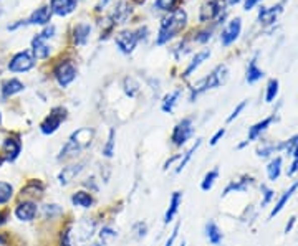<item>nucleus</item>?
<instances>
[{
    "label": "nucleus",
    "mask_w": 298,
    "mask_h": 246,
    "mask_svg": "<svg viewBox=\"0 0 298 246\" xmlns=\"http://www.w3.org/2000/svg\"><path fill=\"white\" fill-rule=\"evenodd\" d=\"M187 25V12L184 9H176L171 15L164 17L159 27V32L156 35V45L163 47V45L169 43L171 40H174L179 32H182Z\"/></svg>",
    "instance_id": "1"
},
{
    "label": "nucleus",
    "mask_w": 298,
    "mask_h": 246,
    "mask_svg": "<svg viewBox=\"0 0 298 246\" xmlns=\"http://www.w3.org/2000/svg\"><path fill=\"white\" fill-rule=\"evenodd\" d=\"M91 139H93V131H91V129L82 128V129L74 131V133L68 137L66 144L61 147V151H60L58 157H56V159H58V160L74 159L80 152H83L85 149L90 147Z\"/></svg>",
    "instance_id": "2"
},
{
    "label": "nucleus",
    "mask_w": 298,
    "mask_h": 246,
    "mask_svg": "<svg viewBox=\"0 0 298 246\" xmlns=\"http://www.w3.org/2000/svg\"><path fill=\"white\" fill-rule=\"evenodd\" d=\"M229 79V68L227 65H219L215 66L214 70L210 71V74H207L205 78H202L200 81H197L191 89V96H189V101L194 102L202 93L209 89H217L220 88L222 84H226Z\"/></svg>",
    "instance_id": "3"
},
{
    "label": "nucleus",
    "mask_w": 298,
    "mask_h": 246,
    "mask_svg": "<svg viewBox=\"0 0 298 246\" xmlns=\"http://www.w3.org/2000/svg\"><path fill=\"white\" fill-rule=\"evenodd\" d=\"M78 76V68L71 60H61L53 70V78L60 88H68Z\"/></svg>",
    "instance_id": "4"
},
{
    "label": "nucleus",
    "mask_w": 298,
    "mask_h": 246,
    "mask_svg": "<svg viewBox=\"0 0 298 246\" xmlns=\"http://www.w3.org/2000/svg\"><path fill=\"white\" fill-rule=\"evenodd\" d=\"M68 117V111L63 106H55L53 109L50 111V114L43 119L42 124H40V131L45 136H51L55 134L56 131L60 129V126L66 121Z\"/></svg>",
    "instance_id": "5"
},
{
    "label": "nucleus",
    "mask_w": 298,
    "mask_h": 246,
    "mask_svg": "<svg viewBox=\"0 0 298 246\" xmlns=\"http://www.w3.org/2000/svg\"><path fill=\"white\" fill-rule=\"evenodd\" d=\"M192 136H194L192 117H184L174 126L173 134H171V142H173V146L176 147H182Z\"/></svg>",
    "instance_id": "6"
},
{
    "label": "nucleus",
    "mask_w": 298,
    "mask_h": 246,
    "mask_svg": "<svg viewBox=\"0 0 298 246\" xmlns=\"http://www.w3.org/2000/svg\"><path fill=\"white\" fill-rule=\"evenodd\" d=\"M22 154V141L19 134H10L5 137L0 149V156L4 157L5 162H15Z\"/></svg>",
    "instance_id": "7"
},
{
    "label": "nucleus",
    "mask_w": 298,
    "mask_h": 246,
    "mask_svg": "<svg viewBox=\"0 0 298 246\" xmlns=\"http://www.w3.org/2000/svg\"><path fill=\"white\" fill-rule=\"evenodd\" d=\"M35 58H33L32 51H19L15 53L9 61V70L12 73H25L30 71L35 66Z\"/></svg>",
    "instance_id": "8"
},
{
    "label": "nucleus",
    "mask_w": 298,
    "mask_h": 246,
    "mask_svg": "<svg viewBox=\"0 0 298 246\" xmlns=\"http://www.w3.org/2000/svg\"><path fill=\"white\" fill-rule=\"evenodd\" d=\"M240 33H242V19L240 17H236L232 19L229 24L226 25V28L220 32V43L222 47H231L232 43H236Z\"/></svg>",
    "instance_id": "9"
},
{
    "label": "nucleus",
    "mask_w": 298,
    "mask_h": 246,
    "mask_svg": "<svg viewBox=\"0 0 298 246\" xmlns=\"http://www.w3.org/2000/svg\"><path fill=\"white\" fill-rule=\"evenodd\" d=\"M114 42H116V47L119 48V51L124 55H131L136 48L137 45V35L136 32H129V30H123L116 33V38H114Z\"/></svg>",
    "instance_id": "10"
},
{
    "label": "nucleus",
    "mask_w": 298,
    "mask_h": 246,
    "mask_svg": "<svg viewBox=\"0 0 298 246\" xmlns=\"http://www.w3.org/2000/svg\"><path fill=\"white\" fill-rule=\"evenodd\" d=\"M14 213L17 216V220L20 221H33L38 215V205L33 200H24V202L17 203Z\"/></svg>",
    "instance_id": "11"
},
{
    "label": "nucleus",
    "mask_w": 298,
    "mask_h": 246,
    "mask_svg": "<svg viewBox=\"0 0 298 246\" xmlns=\"http://www.w3.org/2000/svg\"><path fill=\"white\" fill-rule=\"evenodd\" d=\"M254 184H255V179L252 175H242V177H239V179H234L231 180V184L224 188L222 197H227V195H231V193L247 192Z\"/></svg>",
    "instance_id": "12"
},
{
    "label": "nucleus",
    "mask_w": 298,
    "mask_h": 246,
    "mask_svg": "<svg viewBox=\"0 0 298 246\" xmlns=\"http://www.w3.org/2000/svg\"><path fill=\"white\" fill-rule=\"evenodd\" d=\"M222 4L219 0H209V2H205L202 7H200V12H199V20L202 22H210L217 19L220 14H222Z\"/></svg>",
    "instance_id": "13"
},
{
    "label": "nucleus",
    "mask_w": 298,
    "mask_h": 246,
    "mask_svg": "<svg viewBox=\"0 0 298 246\" xmlns=\"http://www.w3.org/2000/svg\"><path fill=\"white\" fill-rule=\"evenodd\" d=\"M77 5H78V0H50L48 7L53 15L66 17L77 10Z\"/></svg>",
    "instance_id": "14"
},
{
    "label": "nucleus",
    "mask_w": 298,
    "mask_h": 246,
    "mask_svg": "<svg viewBox=\"0 0 298 246\" xmlns=\"http://www.w3.org/2000/svg\"><path fill=\"white\" fill-rule=\"evenodd\" d=\"M283 10V2H280L272 7H260L259 9V22L262 25H273L277 22L278 15Z\"/></svg>",
    "instance_id": "15"
},
{
    "label": "nucleus",
    "mask_w": 298,
    "mask_h": 246,
    "mask_svg": "<svg viewBox=\"0 0 298 246\" xmlns=\"http://www.w3.org/2000/svg\"><path fill=\"white\" fill-rule=\"evenodd\" d=\"M50 53H51V48L48 45V40L43 38L38 33V35L32 40V55H33V58H35V60H45V58H48Z\"/></svg>",
    "instance_id": "16"
},
{
    "label": "nucleus",
    "mask_w": 298,
    "mask_h": 246,
    "mask_svg": "<svg viewBox=\"0 0 298 246\" xmlns=\"http://www.w3.org/2000/svg\"><path fill=\"white\" fill-rule=\"evenodd\" d=\"M45 192V185L40 180H28L25 187H22L20 190V197L25 200H33V198H40ZM35 202V200H33Z\"/></svg>",
    "instance_id": "17"
},
{
    "label": "nucleus",
    "mask_w": 298,
    "mask_h": 246,
    "mask_svg": "<svg viewBox=\"0 0 298 246\" xmlns=\"http://www.w3.org/2000/svg\"><path fill=\"white\" fill-rule=\"evenodd\" d=\"M83 162L73 164V165H66V167L61 169V172L58 174V184L60 185H68L70 182H73L77 177L80 175V172L83 170Z\"/></svg>",
    "instance_id": "18"
},
{
    "label": "nucleus",
    "mask_w": 298,
    "mask_h": 246,
    "mask_svg": "<svg viewBox=\"0 0 298 246\" xmlns=\"http://www.w3.org/2000/svg\"><path fill=\"white\" fill-rule=\"evenodd\" d=\"M51 10L47 5H43V7L37 9L35 12L30 15V19L27 20L28 25H42V27H47L50 25V20H51Z\"/></svg>",
    "instance_id": "19"
},
{
    "label": "nucleus",
    "mask_w": 298,
    "mask_h": 246,
    "mask_svg": "<svg viewBox=\"0 0 298 246\" xmlns=\"http://www.w3.org/2000/svg\"><path fill=\"white\" fill-rule=\"evenodd\" d=\"M275 121V114H272V116H268L265 119H262V121L255 122L252 128H249V134H247V141L252 142V141H257L259 137L265 133V131L270 128L272 122Z\"/></svg>",
    "instance_id": "20"
},
{
    "label": "nucleus",
    "mask_w": 298,
    "mask_h": 246,
    "mask_svg": "<svg viewBox=\"0 0 298 246\" xmlns=\"http://www.w3.org/2000/svg\"><path fill=\"white\" fill-rule=\"evenodd\" d=\"M71 205L78 208H91L95 205V198L88 190H77L71 193Z\"/></svg>",
    "instance_id": "21"
},
{
    "label": "nucleus",
    "mask_w": 298,
    "mask_h": 246,
    "mask_svg": "<svg viewBox=\"0 0 298 246\" xmlns=\"http://www.w3.org/2000/svg\"><path fill=\"white\" fill-rule=\"evenodd\" d=\"M25 89V84L20 81V79L17 78H10L7 79V81H4L2 88H0V91H2V98L7 99V98H12V96L22 93V91Z\"/></svg>",
    "instance_id": "22"
},
{
    "label": "nucleus",
    "mask_w": 298,
    "mask_h": 246,
    "mask_svg": "<svg viewBox=\"0 0 298 246\" xmlns=\"http://www.w3.org/2000/svg\"><path fill=\"white\" fill-rule=\"evenodd\" d=\"M209 56H210L209 48H204V50L197 51V53L194 55V58L191 60V63H189V66L186 68V71L182 73V78H189L191 74H194V71H197L199 66L202 65L205 60H209Z\"/></svg>",
    "instance_id": "23"
},
{
    "label": "nucleus",
    "mask_w": 298,
    "mask_h": 246,
    "mask_svg": "<svg viewBox=\"0 0 298 246\" xmlns=\"http://www.w3.org/2000/svg\"><path fill=\"white\" fill-rule=\"evenodd\" d=\"M181 203H182V192L176 190L173 195H171L169 207H168V210H166V213H164V223H166V225H169V223L174 220V216L177 215V211H179Z\"/></svg>",
    "instance_id": "24"
},
{
    "label": "nucleus",
    "mask_w": 298,
    "mask_h": 246,
    "mask_svg": "<svg viewBox=\"0 0 298 246\" xmlns=\"http://www.w3.org/2000/svg\"><path fill=\"white\" fill-rule=\"evenodd\" d=\"M296 190H298V180L295 182V184H291V185H290V188H288V190H285V192L282 193V197L278 198V202L275 203V207L272 208L270 215H268V218L272 220L273 216H277V215L280 213V211H282V210L285 208V205L288 203V200H290L291 197H293V193H295Z\"/></svg>",
    "instance_id": "25"
},
{
    "label": "nucleus",
    "mask_w": 298,
    "mask_h": 246,
    "mask_svg": "<svg viewBox=\"0 0 298 246\" xmlns=\"http://www.w3.org/2000/svg\"><path fill=\"white\" fill-rule=\"evenodd\" d=\"M181 94H182L181 89H174V91H171V93L166 94L163 98V102H161V111L166 112V114H173L174 109H176V106L179 104Z\"/></svg>",
    "instance_id": "26"
},
{
    "label": "nucleus",
    "mask_w": 298,
    "mask_h": 246,
    "mask_svg": "<svg viewBox=\"0 0 298 246\" xmlns=\"http://www.w3.org/2000/svg\"><path fill=\"white\" fill-rule=\"evenodd\" d=\"M90 33H91V25L90 24H78L74 25L73 28V43L78 45V47H83V45H87L88 38H90Z\"/></svg>",
    "instance_id": "27"
},
{
    "label": "nucleus",
    "mask_w": 298,
    "mask_h": 246,
    "mask_svg": "<svg viewBox=\"0 0 298 246\" xmlns=\"http://www.w3.org/2000/svg\"><path fill=\"white\" fill-rule=\"evenodd\" d=\"M265 76V71L260 70L259 68V63H257V55L249 61L247 65V71H245V79H247L249 84H254L257 81H260V79Z\"/></svg>",
    "instance_id": "28"
},
{
    "label": "nucleus",
    "mask_w": 298,
    "mask_h": 246,
    "mask_svg": "<svg viewBox=\"0 0 298 246\" xmlns=\"http://www.w3.org/2000/svg\"><path fill=\"white\" fill-rule=\"evenodd\" d=\"M204 231H205V238L209 239L210 244H220L222 243L224 234H222L220 228L217 226V223L214 220H209L207 223H205Z\"/></svg>",
    "instance_id": "29"
},
{
    "label": "nucleus",
    "mask_w": 298,
    "mask_h": 246,
    "mask_svg": "<svg viewBox=\"0 0 298 246\" xmlns=\"http://www.w3.org/2000/svg\"><path fill=\"white\" fill-rule=\"evenodd\" d=\"M200 144H202V141L197 139V141H196V144H194L191 149H189L187 152L182 154L181 159H179V162H177V165H176V170H174L176 174H181L182 170L186 169V165H187L189 162H191V159H192V156H194V152H197V149L200 147Z\"/></svg>",
    "instance_id": "30"
},
{
    "label": "nucleus",
    "mask_w": 298,
    "mask_h": 246,
    "mask_svg": "<svg viewBox=\"0 0 298 246\" xmlns=\"http://www.w3.org/2000/svg\"><path fill=\"white\" fill-rule=\"evenodd\" d=\"M282 157H273L270 162L267 165V175H268V180L275 182L278 180L280 174H282Z\"/></svg>",
    "instance_id": "31"
},
{
    "label": "nucleus",
    "mask_w": 298,
    "mask_h": 246,
    "mask_svg": "<svg viewBox=\"0 0 298 246\" xmlns=\"http://www.w3.org/2000/svg\"><path fill=\"white\" fill-rule=\"evenodd\" d=\"M129 14H131V7H128V4L119 2L118 7L114 9V12H113V24H124Z\"/></svg>",
    "instance_id": "32"
},
{
    "label": "nucleus",
    "mask_w": 298,
    "mask_h": 246,
    "mask_svg": "<svg viewBox=\"0 0 298 246\" xmlns=\"http://www.w3.org/2000/svg\"><path fill=\"white\" fill-rule=\"evenodd\" d=\"M114 149H116V131L110 129V133H108L106 144L103 146V149H101V154L106 159H111L114 156Z\"/></svg>",
    "instance_id": "33"
},
{
    "label": "nucleus",
    "mask_w": 298,
    "mask_h": 246,
    "mask_svg": "<svg viewBox=\"0 0 298 246\" xmlns=\"http://www.w3.org/2000/svg\"><path fill=\"white\" fill-rule=\"evenodd\" d=\"M217 179H219V169H212V170H209V172L204 175L202 182H200V190H202V192H209V190H212V187L215 185Z\"/></svg>",
    "instance_id": "34"
},
{
    "label": "nucleus",
    "mask_w": 298,
    "mask_h": 246,
    "mask_svg": "<svg viewBox=\"0 0 298 246\" xmlns=\"http://www.w3.org/2000/svg\"><path fill=\"white\" fill-rule=\"evenodd\" d=\"M280 152V146L278 144H270V142H263L262 146L257 147V157L260 159H268L272 157L273 154Z\"/></svg>",
    "instance_id": "35"
},
{
    "label": "nucleus",
    "mask_w": 298,
    "mask_h": 246,
    "mask_svg": "<svg viewBox=\"0 0 298 246\" xmlns=\"http://www.w3.org/2000/svg\"><path fill=\"white\" fill-rule=\"evenodd\" d=\"M280 91V81L277 78H272L270 81L267 83V89H265V102H273L277 99Z\"/></svg>",
    "instance_id": "36"
},
{
    "label": "nucleus",
    "mask_w": 298,
    "mask_h": 246,
    "mask_svg": "<svg viewBox=\"0 0 298 246\" xmlns=\"http://www.w3.org/2000/svg\"><path fill=\"white\" fill-rule=\"evenodd\" d=\"M14 198V185L0 180V205H7Z\"/></svg>",
    "instance_id": "37"
},
{
    "label": "nucleus",
    "mask_w": 298,
    "mask_h": 246,
    "mask_svg": "<svg viewBox=\"0 0 298 246\" xmlns=\"http://www.w3.org/2000/svg\"><path fill=\"white\" fill-rule=\"evenodd\" d=\"M60 246H74V239H73V225H66L61 230L60 234Z\"/></svg>",
    "instance_id": "38"
},
{
    "label": "nucleus",
    "mask_w": 298,
    "mask_h": 246,
    "mask_svg": "<svg viewBox=\"0 0 298 246\" xmlns=\"http://www.w3.org/2000/svg\"><path fill=\"white\" fill-rule=\"evenodd\" d=\"M177 2L179 0H156L154 2V9L161 10V12H174Z\"/></svg>",
    "instance_id": "39"
},
{
    "label": "nucleus",
    "mask_w": 298,
    "mask_h": 246,
    "mask_svg": "<svg viewBox=\"0 0 298 246\" xmlns=\"http://www.w3.org/2000/svg\"><path fill=\"white\" fill-rule=\"evenodd\" d=\"M298 144V134H295V136H291L290 139H286V141H283V142H280V151H283L285 154H290L291 156V152H293V149H295V146Z\"/></svg>",
    "instance_id": "40"
},
{
    "label": "nucleus",
    "mask_w": 298,
    "mask_h": 246,
    "mask_svg": "<svg viewBox=\"0 0 298 246\" xmlns=\"http://www.w3.org/2000/svg\"><path fill=\"white\" fill-rule=\"evenodd\" d=\"M137 91H139V86H137V83L134 81L133 78H124V93L129 96V98H134L137 94Z\"/></svg>",
    "instance_id": "41"
},
{
    "label": "nucleus",
    "mask_w": 298,
    "mask_h": 246,
    "mask_svg": "<svg viewBox=\"0 0 298 246\" xmlns=\"http://www.w3.org/2000/svg\"><path fill=\"white\" fill-rule=\"evenodd\" d=\"M118 236V231H114L111 226H103L100 230V239L101 243H106V241H111Z\"/></svg>",
    "instance_id": "42"
},
{
    "label": "nucleus",
    "mask_w": 298,
    "mask_h": 246,
    "mask_svg": "<svg viewBox=\"0 0 298 246\" xmlns=\"http://www.w3.org/2000/svg\"><path fill=\"white\" fill-rule=\"evenodd\" d=\"M262 190V208H265L268 203L272 202L273 197H275V192L272 190V188H268L267 185H262L260 187Z\"/></svg>",
    "instance_id": "43"
},
{
    "label": "nucleus",
    "mask_w": 298,
    "mask_h": 246,
    "mask_svg": "<svg viewBox=\"0 0 298 246\" xmlns=\"http://www.w3.org/2000/svg\"><path fill=\"white\" fill-rule=\"evenodd\" d=\"M245 106H247V101L239 102V104L236 106V109H234V111L231 112V116L227 117V122H234V121H236V119L240 116V112H242V111L245 109Z\"/></svg>",
    "instance_id": "44"
},
{
    "label": "nucleus",
    "mask_w": 298,
    "mask_h": 246,
    "mask_svg": "<svg viewBox=\"0 0 298 246\" xmlns=\"http://www.w3.org/2000/svg\"><path fill=\"white\" fill-rule=\"evenodd\" d=\"M224 136H226V128H222V129H219V131H217V133H215L214 136L210 137L209 144H210L212 147H214V146H217V144H219V142H220V139H222Z\"/></svg>",
    "instance_id": "45"
},
{
    "label": "nucleus",
    "mask_w": 298,
    "mask_h": 246,
    "mask_svg": "<svg viewBox=\"0 0 298 246\" xmlns=\"http://www.w3.org/2000/svg\"><path fill=\"white\" fill-rule=\"evenodd\" d=\"M134 230L137 231V233H136L137 238H144L146 233H147V226H146V223L139 221V223H136V225H134Z\"/></svg>",
    "instance_id": "46"
},
{
    "label": "nucleus",
    "mask_w": 298,
    "mask_h": 246,
    "mask_svg": "<svg viewBox=\"0 0 298 246\" xmlns=\"http://www.w3.org/2000/svg\"><path fill=\"white\" fill-rule=\"evenodd\" d=\"M212 38V32L210 30H204V32H200L199 35L196 37V40L199 43H205V42H209V40Z\"/></svg>",
    "instance_id": "47"
},
{
    "label": "nucleus",
    "mask_w": 298,
    "mask_h": 246,
    "mask_svg": "<svg viewBox=\"0 0 298 246\" xmlns=\"http://www.w3.org/2000/svg\"><path fill=\"white\" fill-rule=\"evenodd\" d=\"M177 233H179V225H176L174 226V230L171 231V236L168 238V241L164 243V246H173L174 241H176V238H177Z\"/></svg>",
    "instance_id": "48"
},
{
    "label": "nucleus",
    "mask_w": 298,
    "mask_h": 246,
    "mask_svg": "<svg viewBox=\"0 0 298 246\" xmlns=\"http://www.w3.org/2000/svg\"><path fill=\"white\" fill-rule=\"evenodd\" d=\"M260 2H262V0H244V10H245V12H249V10L257 7Z\"/></svg>",
    "instance_id": "49"
},
{
    "label": "nucleus",
    "mask_w": 298,
    "mask_h": 246,
    "mask_svg": "<svg viewBox=\"0 0 298 246\" xmlns=\"http://www.w3.org/2000/svg\"><path fill=\"white\" fill-rule=\"evenodd\" d=\"M296 172H298V159H293V162H291L290 169L286 170V175H288V177H293Z\"/></svg>",
    "instance_id": "50"
},
{
    "label": "nucleus",
    "mask_w": 298,
    "mask_h": 246,
    "mask_svg": "<svg viewBox=\"0 0 298 246\" xmlns=\"http://www.w3.org/2000/svg\"><path fill=\"white\" fill-rule=\"evenodd\" d=\"M295 223H296V216H290V220L286 221V225H285V231H283V233H286V234H288V233H290L291 230H293Z\"/></svg>",
    "instance_id": "51"
},
{
    "label": "nucleus",
    "mask_w": 298,
    "mask_h": 246,
    "mask_svg": "<svg viewBox=\"0 0 298 246\" xmlns=\"http://www.w3.org/2000/svg\"><path fill=\"white\" fill-rule=\"evenodd\" d=\"M9 221V211L7 210H0V226H4Z\"/></svg>",
    "instance_id": "52"
},
{
    "label": "nucleus",
    "mask_w": 298,
    "mask_h": 246,
    "mask_svg": "<svg viewBox=\"0 0 298 246\" xmlns=\"http://www.w3.org/2000/svg\"><path fill=\"white\" fill-rule=\"evenodd\" d=\"M9 241V236L5 233H0V246H7Z\"/></svg>",
    "instance_id": "53"
},
{
    "label": "nucleus",
    "mask_w": 298,
    "mask_h": 246,
    "mask_svg": "<svg viewBox=\"0 0 298 246\" xmlns=\"http://www.w3.org/2000/svg\"><path fill=\"white\" fill-rule=\"evenodd\" d=\"M227 5H231V7H234V5H237V4H240L242 0H224Z\"/></svg>",
    "instance_id": "54"
},
{
    "label": "nucleus",
    "mask_w": 298,
    "mask_h": 246,
    "mask_svg": "<svg viewBox=\"0 0 298 246\" xmlns=\"http://www.w3.org/2000/svg\"><path fill=\"white\" fill-rule=\"evenodd\" d=\"M108 2H110V0H101V2L98 4V7H96V10H101V7H106Z\"/></svg>",
    "instance_id": "55"
},
{
    "label": "nucleus",
    "mask_w": 298,
    "mask_h": 246,
    "mask_svg": "<svg viewBox=\"0 0 298 246\" xmlns=\"http://www.w3.org/2000/svg\"><path fill=\"white\" fill-rule=\"evenodd\" d=\"M291 156H293V159H298V144L295 146V149H293V152H291Z\"/></svg>",
    "instance_id": "56"
},
{
    "label": "nucleus",
    "mask_w": 298,
    "mask_h": 246,
    "mask_svg": "<svg viewBox=\"0 0 298 246\" xmlns=\"http://www.w3.org/2000/svg\"><path fill=\"white\" fill-rule=\"evenodd\" d=\"M85 246H105V243H90V244H85Z\"/></svg>",
    "instance_id": "57"
},
{
    "label": "nucleus",
    "mask_w": 298,
    "mask_h": 246,
    "mask_svg": "<svg viewBox=\"0 0 298 246\" xmlns=\"http://www.w3.org/2000/svg\"><path fill=\"white\" fill-rule=\"evenodd\" d=\"M4 164H5V160H4V157H2V156H0V167H2Z\"/></svg>",
    "instance_id": "58"
},
{
    "label": "nucleus",
    "mask_w": 298,
    "mask_h": 246,
    "mask_svg": "<svg viewBox=\"0 0 298 246\" xmlns=\"http://www.w3.org/2000/svg\"><path fill=\"white\" fill-rule=\"evenodd\" d=\"M179 246H186V241H184V239H182V243H181Z\"/></svg>",
    "instance_id": "59"
},
{
    "label": "nucleus",
    "mask_w": 298,
    "mask_h": 246,
    "mask_svg": "<svg viewBox=\"0 0 298 246\" xmlns=\"http://www.w3.org/2000/svg\"><path fill=\"white\" fill-rule=\"evenodd\" d=\"M0 124H2V114H0Z\"/></svg>",
    "instance_id": "60"
}]
</instances>
